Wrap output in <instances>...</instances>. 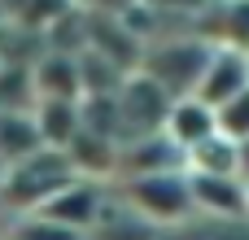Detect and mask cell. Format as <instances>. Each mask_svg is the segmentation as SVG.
I'll use <instances>...</instances> for the list:
<instances>
[{
	"instance_id": "obj_1",
	"label": "cell",
	"mask_w": 249,
	"mask_h": 240,
	"mask_svg": "<svg viewBox=\"0 0 249 240\" xmlns=\"http://www.w3.org/2000/svg\"><path fill=\"white\" fill-rule=\"evenodd\" d=\"M74 166H70V157H66V149H53L48 153V144H39L35 153H26V157H18L13 162V171H9V201L13 206H26V210H39L61 184H70L74 175H70Z\"/></svg>"
},
{
	"instance_id": "obj_2",
	"label": "cell",
	"mask_w": 249,
	"mask_h": 240,
	"mask_svg": "<svg viewBox=\"0 0 249 240\" xmlns=\"http://www.w3.org/2000/svg\"><path fill=\"white\" fill-rule=\"evenodd\" d=\"M131 201H136L140 219H158V223L184 219V214L193 210L188 175H175V171H144V175L131 179Z\"/></svg>"
},
{
	"instance_id": "obj_3",
	"label": "cell",
	"mask_w": 249,
	"mask_h": 240,
	"mask_svg": "<svg viewBox=\"0 0 249 240\" xmlns=\"http://www.w3.org/2000/svg\"><path fill=\"white\" fill-rule=\"evenodd\" d=\"M241 87H249V57L241 48H210L206 61H201L197 83H193V96H201L214 109L228 96H236Z\"/></svg>"
},
{
	"instance_id": "obj_4",
	"label": "cell",
	"mask_w": 249,
	"mask_h": 240,
	"mask_svg": "<svg viewBox=\"0 0 249 240\" xmlns=\"http://www.w3.org/2000/svg\"><path fill=\"white\" fill-rule=\"evenodd\" d=\"M206 52H210V48H188V44H162V48H153V57H149L153 83H158L166 96H184V92H193Z\"/></svg>"
},
{
	"instance_id": "obj_5",
	"label": "cell",
	"mask_w": 249,
	"mask_h": 240,
	"mask_svg": "<svg viewBox=\"0 0 249 240\" xmlns=\"http://www.w3.org/2000/svg\"><path fill=\"white\" fill-rule=\"evenodd\" d=\"M188 197L197 210L214 214V219H241L245 214V184L241 175H206V171H188Z\"/></svg>"
},
{
	"instance_id": "obj_6",
	"label": "cell",
	"mask_w": 249,
	"mask_h": 240,
	"mask_svg": "<svg viewBox=\"0 0 249 240\" xmlns=\"http://www.w3.org/2000/svg\"><path fill=\"white\" fill-rule=\"evenodd\" d=\"M162 131H166L179 149H193L197 140H206V136L219 131V127H214V109H210L201 96L184 92V96L171 101V109H166V118H162Z\"/></svg>"
},
{
	"instance_id": "obj_7",
	"label": "cell",
	"mask_w": 249,
	"mask_h": 240,
	"mask_svg": "<svg viewBox=\"0 0 249 240\" xmlns=\"http://www.w3.org/2000/svg\"><path fill=\"white\" fill-rule=\"evenodd\" d=\"M39 214H48V219H57V223L83 232V227H92V223L101 219V197H96V188L70 179V184H61V188L39 206Z\"/></svg>"
},
{
	"instance_id": "obj_8",
	"label": "cell",
	"mask_w": 249,
	"mask_h": 240,
	"mask_svg": "<svg viewBox=\"0 0 249 240\" xmlns=\"http://www.w3.org/2000/svg\"><path fill=\"white\" fill-rule=\"evenodd\" d=\"M35 131H39L44 144L66 149V144L74 140V131H79V105H74L70 96H44L39 118H35Z\"/></svg>"
},
{
	"instance_id": "obj_9",
	"label": "cell",
	"mask_w": 249,
	"mask_h": 240,
	"mask_svg": "<svg viewBox=\"0 0 249 240\" xmlns=\"http://www.w3.org/2000/svg\"><path fill=\"white\" fill-rule=\"evenodd\" d=\"M39 92L44 96H79L83 87H79V61L74 57H61V52H53V57H44L39 61Z\"/></svg>"
},
{
	"instance_id": "obj_10",
	"label": "cell",
	"mask_w": 249,
	"mask_h": 240,
	"mask_svg": "<svg viewBox=\"0 0 249 240\" xmlns=\"http://www.w3.org/2000/svg\"><path fill=\"white\" fill-rule=\"evenodd\" d=\"M44 140H39V131H35V118H18L13 109H4L0 114V153L4 157H26V153H35Z\"/></svg>"
},
{
	"instance_id": "obj_11",
	"label": "cell",
	"mask_w": 249,
	"mask_h": 240,
	"mask_svg": "<svg viewBox=\"0 0 249 240\" xmlns=\"http://www.w3.org/2000/svg\"><path fill=\"white\" fill-rule=\"evenodd\" d=\"M214 127L228 140H249V87H241L236 96H228L223 105H214Z\"/></svg>"
},
{
	"instance_id": "obj_12",
	"label": "cell",
	"mask_w": 249,
	"mask_h": 240,
	"mask_svg": "<svg viewBox=\"0 0 249 240\" xmlns=\"http://www.w3.org/2000/svg\"><path fill=\"white\" fill-rule=\"evenodd\" d=\"M18 240H83V232H74V227H66V223L39 214V219H31V223L18 232Z\"/></svg>"
}]
</instances>
